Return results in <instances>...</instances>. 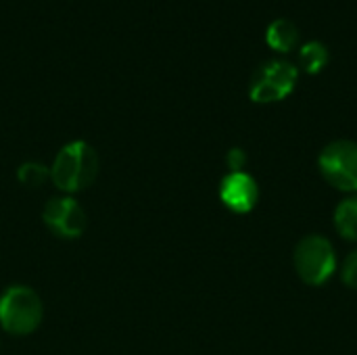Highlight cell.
Listing matches in <instances>:
<instances>
[{
    "mask_svg": "<svg viewBox=\"0 0 357 355\" xmlns=\"http://www.w3.org/2000/svg\"><path fill=\"white\" fill-rule=\"evenodd\" d=\"M337 268V257L333 245L318 236H305L295 249V270L305 285H324Z\"/></svg>",
    "mask_w": 357,
    "mask_h": 355,
    "instance_id": "4",
    "label": "cell"
},
{
    "mask_svg": "<svg viewBox=\"0 0 357 355\" xmlns=\"http://www.w3.org/2000/svg\"><path fill=\"white\" fill-rule=\"evenodd\" d=\"M42 220L61 239H77L86 230V213L79 203L69 197L50 199L44 205Z\"/></svg>",
    "mask_w": 357,
    "mask_h": 355,
    "instance_id": "6",
    "label": "cell"
},
{
    "mask_svg": "<svg viewBox=\"0 0 357 355\" xmlns=\"http://www.w3.org/2000/svg\"><path fill=\"white\" fill-rule=\"evenodd\" d=\"M335 226L347 241H357V197L343 201L335 211Z\"/></svg>",
    "mask_w": 357,
    "mask_h": 355,
    "instance_id": "10",
    "label": "cell"
},
{
    "mask_svg": "<svg viewBox=\"0 0 357 355\" xmlns=\"http://www.w3.org/2000/svg\"><path fill=\"white\" fill-rule=\"evenodd\" d=\"M226 161H228V165H230L232 172H243V165H245L247 157H245V153L241 149H232L228 153V159Z\"/></svg>",
    "mask_w": 357,
    "mask_h": 355,
    "instance_id": "13",
    "label": "cell"
},
{
    "mask_svg": "<svg viewBox=\"0 0 357 355\" xmlns=\"http://www.w3.org/2000/svg\"><path fill=\"white\" fill-rule=\"evenodd\" d=\"M343 282L357 291V251H354L343 264Z\"/></svg>",
    "mask_w": 357,
    "mask_h": 355,
    "instance_id": "12",
    "label": "cell"
},
{
    "mask_svg": "<svg viewBox=\"0 0 357 355\" xmlns=\"http://www.w3.org/2000/svg\"><path fill=\"white\" fill-rule=\"evenodd\" d=\"M328 59H331V52L328 48L320 42V40H312V42H305L301 48H299V63H301V69L310 75H316L320 73L326 65H328Z\"/></svg>",
    "mask_w": 357,
    "mask_h": 355,
    "instance_id": "9",
    "label": "cell"
},
{
    "mask_svg": "<svg viewBox=\"0 0 357 355\" xmlns=\"http://www.w3.org/2000/svg\"><path fill=\"white\" fill-rule=\"evenodd\" d=\"M299 69L287 59H272L259 65L249 84V96L255 103L268 105L287 98L297 86Z\"/></svg>",
    "mask_w": 357,
    "mask_h": 355,
    "instance_id": "3",
    "label": "cell"
},
{
    "mask_svg": "<svg viewBox=\"0 0 357 355\" xmlns=\"http://www.w3.org/2000/svg\"><path fill=\"white\" fill-rule=\"evenodd\" d=\"M98 167L96 151L84 140H73L59 151L50 167V178L59 190L79 192L96 180Z\"/></svg>",
    "mask_w": 357,
    "mask_h": 355,
    "instance_id": "1",
    "label": "cell"
},
{
    "mask_svg": "<svg viewBox=\"0 0 357 355\" xmlns=\"http://www.w3.org/2000/svg\"><path fill=\"white\" fill-rule=\"evenodd\" d=\"M320 172L335 188L357 190V142L335 140L320 155Z\"/></svg>",
    "mask_w": 357,
    "mask_h": 355,
    "instance_id": "5",
    "label": "cell"
},
{
    "mask_svg": "<svg viewBox=\"0 0 357 355\" xmlns=\"http://www.w3.org/2000/svg\"><path fill=\"white\" fill-rule=\"evenodd\" d=\"M220 199L234 213H247L255 207V203L259 199V188L249 174L232 172L222 180Z\"/></svg>",
    "mask_w": 357,
    "mask_h": 355,
    "instance_id": "7",
    "label": "cell"
},
{
    "mask_svg": "<svg viewBox=\"0 0 357 355\" xmlns=\"http://www.w3.org/2000/svg\"><path fill=\"white\" fill-rule=\"evenodd\" d=\"M17 178L23 186H29V188H38L42 186L48 178H50V172L46 165L42 163H36V161H27L19 167L17 172Z\"/></svg>",
    "mask_w": 357,
    "mask_h": 355,
    "instance_id": "11",
    "label": "cell"
},
{
    "mask_svg": "<svg viewBox=\"0 0 357 355\" xmlns=\"http://www.w3.org/2000/svg\"><path fill=\"white\" fill-rule=\"evenodd\" d=\"M42 301L29 287H8L0 295V324L10 335H29L42 322Z\"/></svg>",
    "mask_w": 357,
    "mask_h": 355,
    "instance_id": "2",
    "label": "cell"
},
{
    "mask_svg": "<svg viewBox=\"0 0 357 355\" xmlns=\"http://www.w3.org/2000/svg\"><path fill=\"white\" fill-rule=\"evenodd\" d=\"M266 42L276 52H291L299 44V29L291 19H276L266 29Z\"/></svg>",
    "mask_w": 357,
    "mask_h": 355,
    "instance_id": "8",
    "label": "cell"
}]
</instances>
